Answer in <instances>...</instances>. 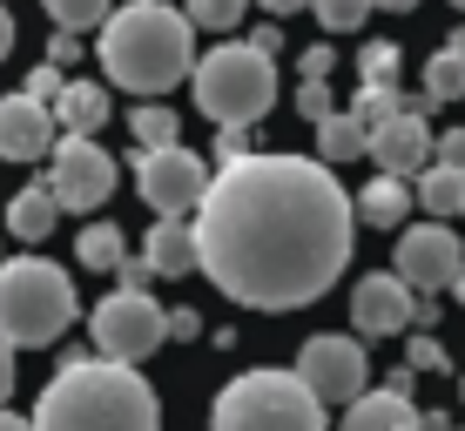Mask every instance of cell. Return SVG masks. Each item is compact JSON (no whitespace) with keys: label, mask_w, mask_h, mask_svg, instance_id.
I'll return each instance as SVG.
<instances>
[{"label":"cell","mask_w":465,"mask_h":431,"mask_svg":"<svg viewBox=\"0 0 465 431\" xmlns=\"http://www.w3.org/2000/svg\"><path fill=\"white\" fill-rule=\"evenodd\" d=\"M297 108H303V122H311V129H317L324 115H338V102H331L324 82H303V88H297Z\"/></svg>","instance_id":"f546056e"},{"label":"cell","mask_w":465,"mask_h":431,"mask_svg":"<svg viewBox=\"0 0 465 431\" xmlns=\"http://www.w3.org/2000/svg\"><path fill=\"white\" fill-rule=\"evenodd\" d=\"M358 202L317 155H243L196 202V269L243 310H303L344 277Z\"/></svg>","instance_id":"6da1fadb"},{"label":"cell","mask_w":465,"mask_h":431,"mask_svg":"<svg viewBox=\"0 0 465 431\" xmlns=\"http://www.w3.org/2000/svg\"><path fill=\"white\" fill-rule=\"evenodd\" d=\"M142 257L155 263V277H189V269H196V222L155 216V230H149V243H142Z\"/></svg>","instance_id":"2e32d148"},{"label":"cell","mask_w":465,"mask_h":431,"mask_svg":"<svg viewBox=\"0 0 465 431\" xmlns=\"http://www.w3.org/2000/svg\"><path fill=\"white\" fill-rule=\"evenodd\" d=\"M358 88H398V41H371L358 54Z\"/></svg>","instance_id":"484cf974"},{"label":"cell","mask_w":465,"mask_h":431,"mask_svg":"<svg viewBox=\"0 0 465 431\" xmlns=\"http://www.w3.org/2000/svg\"><path fill=\"white\" fill-rule=\"evenodd\" d=\"M358 155H371V135H364L344 108L317 122V162H358Z\"/></svg>","instance_id":"44dd1931"},{"label":"cell","mask_w":465,"mask_h":431,"mask_svg":"<svg viewBox=\"0 0 465 431\" xmlns=\"http://www.w3.org/2000/svg\"><path fill=\"white\" fill-rule=\"evenodd\" d=\"M128 122H135V142H142V149H169V142H175V129H183V122H175V108H135V115H128Z\"/></svg>","instance_id":"4316f807"},{"label":"cell","mask_w":465,"mask_h":431,"mask_svg":"<svg viewBox=\"0 0 465 431\" xmlns=\"http://www.w3.org/2000/svg\"><path fill=\"white\" fill-rule=\"evenodd\" d=\"M115 277H122V290H149V283H155V263H149V257H128Z\"/></svg>","instance_id":"e575fe53"},{"label":"cell","mask_w":465,"mask_h":431,"mask_svg":"<svg viewBox=\"0 0 465 431\" xmlns=\"http://www.w3.org/2000/svg\"><path fill=\"white\" fill-rule=\"evenodd\" d=\"M452 297H459V303H465V269H459V283H452Z\"/></svg>","instance_id":"ee69618b"},{"label":"cell","mask_w":465,"mask_h":431,"mask_svg":"<svg viewBox=\"0 0 465 431\" xmlns=\"http://www.w3.org/2000/svg\"><path fill=\"white\" fill-rule=\"evenodd\" d=\"M189 88H196V108L216 129H250V122H263L270 108H277V68H270V54L250 47V41L210 47V54L196 61V74H189Z\"/></svg>","instance_id":"5b68a950"},{"label":"cell","mask_w":465,"mask_h":431,"mask_svg":"<svg viewBox=\"0 0 465 431\" xmlns=\"http://www.w3.org/2000/svg\"><path fill=\"white\" fill-rule=\"evenodd\" d=\"M128 162H135V189H142V202H149L155 216H183V210H196V202L210 196V169H203V155L183 149V142H169V149H135Z\"/></svg>","instance_id":"ba28073f"},{"label":"cell","mask_w":465,"mask_h":431,"mask_svg":"<svg viewBox=\"0 0 465 431\" xmlns=\"http://www.w3.org/2000/svg\"><path fill=\"white\" fill-rule=\"evenodd\" d=\"M371 7H384V14H411L419 0H371Z\"/></svg>","instance_id":"7bdbcfd3"},{"label":"cell","mask_w":465,"mask_h":431,"mask_svg":"<svg viewBox=\"0 0 465 431\" xmlns=\"http://www.w3.org/2000/svg\"><path fill=\"white\" fill-rule=\"evenodd\" d=\"M243 155H250L243 149V129H223L216 135V162H243Z\"/></svg>","instance_id":"8d00e7d4"},{"label":"cell","mask_w":465,"mask_h":431,"mask_svg":"<svg viewBox=\"0 0 465 431\" xmlns=\"http://www.w3.org/2000/svg\"><path fill=\"white\" fill-rule=\"evenodd\" d=\"M391 269L411 283V290H425V297L452 290L459 269H465V243H459V230H452V222H411V230L398 236Z\"/></svg>","instance_id":"8fae6325"},{"label":"cell","mask_w":465,"mask_h":431,"mask_svg":"<svg viewBox=\"0 0 465 431\" xmlns=\"http://www.w3.org/2000/svg\"><path fill=\"white\" fill-rule=\"evenodd\" d=\"M419 210L425 216H465V169H445V162H431L425 175H419Z\"/></svg>","instance_id":"ffe728a7"},{"label":"cell","mask_w":465,"mask_h":431,"mask_svg":"<svg viewBox=\"0 0 465 431\" xmlns=\"http://www.w3.org/2000/svg\"><path fill=\"white\" fill-rule=\"evenodd\" d=\"M250 47H263V54H283V34H277V21H263V27H256V34H250Z\"/></svg>","instance_id":"f35d334b"},{"label":"cell","mask_w":465,"mask_h":431,"mask_svg":"<svg viewBox=\"0 0 465 431\" xmlns=\"http://www.w3.org/2000/svg\"><path fill=\"white\" fill-rule=\"evenodd\" d=\"M7 397H14V344L0 338V411H7Z\"/></svg>","instance_id":"74e56055"},{"label":"cell","mask_w":465,"mask_h":431,"mask_svg":"<svg viewBox=\"0 0 465 431\" xmlns=\"http://www.w3.org/2000/svg\"><path fill=\"white\" fill-rule=\"evenodd\" d=\"M61 88H68V82H61V68H54V61H41V68L27 74V94H35V102H47V108L61 102Z\"/></svg>","instance_id":"1f68e13d"},{"label":"cell","mask_w":465,"mask_h":431,"mask_svg":"<svg viewBox=\"0 0 465 431\" xmlns=\"http://www.w3.org/2000/svg\"><path fill=\"white\" fill-rule=\"evenodd\" d=\"M459 397H465V377H459Z\"/></svg>","instance_id":"bcb514c9"},{"label":"cell","mask_w":465,"mask_h":431,"mask_svg":"<svg viewBox=\"0 0 465 431\" xmlns=\"http://www.w3.org/2000/svg\"><path fill=\"white\" fill-rule=\"evenodd\" d=\"M189 27H203V34H230V27H243L250 0H183Z\"/></svg>","instance_id":"d4e9b609"},{"label":"cell","mask_w":465,"mask_h":431,"mask_svg":"<svg viewBox=\"0 0 465 431\" xmlns=\"http://www.w3.org/2000/svg\"><path fill=\"white\" fill-rule=\"evenodd\" d=\"M465 94V47L445 41L439 54L425 61V102H459Z\"/></svg>","instance_id":"603a6c76"},{"label":"cell","mask_w":465,"mask_h":431,"mask_svg":"<svg viewBox=\"0 0 465 431\" xmlns=\"http://www.w3.org/2000/svg\"><path fill=\"white\" fill-rule=\"evenodd\" d=\"M431 149H439V135H431L425 108H405V115H391L384 129H371L378 175H405V182H419V175L431 169Z\"/></svg>","instance_id":"4fadbf2b"},{"label":"cell","mask_w":465,"mask_h":431,"mask_svg":"<svg viewBox=\"0 0 465 431\" xmlns=\"http://www.w3.org/2000/svg\"><path fill=\"white\" fill-rule=\"evenodd\" d=\"M74 257H82V269H108V277H115L128 263V243H122L115 222H88V230L74 236Z\"/></svg>","instance_id":"7402d4cb"},{"label":"cell","mask_w":465,"mask_h":431,"mask_svg":"<svg viewBox=\"0 0 465 431\" xmlns=\"http://www.w3.org/2000/svg\"><path fill=\"white\" fill-rule=\"evenodd\" d=\"M297 68H303V82H331V68H338V47H324V41H317V47H303V54H297Z\"/></svg>","instance_id":"4dcf8cb0"},{"label":"cell","mask_w":465,"mask_h":431,"mask_svg":"<svg viewBox=\"0 0 465 431\" xmlns=\"http://www.w3.org/2000/svg\"><path fill=\"white\" fill-rule=\"evenodd\" d=\"M338 431H425V411L398 391H364L358 405H344Z\"/></svg>","instance_id":"9a60e30c"},{"label":"cell","mask_w":465,"mask_h":431,"mask_svg":"<svg viewBox=\"0 0 465 431\" xmlns=\"http://www.w3.org/2000/svg\"><path fill=\"white\" fill-rule=\"evenodd\" d=\"M54 216H61V202H54V189H47V182H27L21 196L7 202V230L21 236V243H41V236L54 230Z\"/></svg>","instance_id":"d6986e66"},{"label":"cell","mask_w":465,"mask_h":431,"mask_svg":"<svg viewBox=\"0 0 465 431\" xmlns=\"http://www.w3.org/2000/svg\"><path fill=\"white\" fill-rule=\"evenodd\" d=\"M452 7H459V14H465V0H452Z\"/></svg>","instance_id":"f6af8a7d"},{"label":"cell","mask_w":465,"mask_h":431,"mask_svg":"<svg viewBox=\"0 0 465 431\" xmlns=\"http://www.w3.org/2000/svg\"><path fill=\"white\" fill-rule=\"evenodd\" d=\"M88 330H94V358L142 364L155 344H169V310H155L149 290H115L88 310Z\"/></svg>","instance_id":"52a82bcc"},{"label":"cell","mask_w":465,"mask_h":431,"mask_svg":"<svg viewBox=\"0 0 465 431\" xmlns=\"http://www.w3.org/2000/svg\"><path fill=\"white\" fill-rule=\"evenodd\" d=\"M351 202H358V222H371V230H398V222L411 216V202H419V196H411L405 175H371V182H364Z\"/></svg>","instance_id":"e0dca14e"},{"label":"cell","mask_w":465,"mask_h":431,"mask_svg":"<svg viewBox=\"0 0 465 431\" xmlns=\"http://www.w3.org/2000/svg\"><path fill=\"white\" fill-rule=\"evenodd\" d=\"M54 108L35 102V94H7L0 102V162H41V155H54Z\"/></svg>","instance_id":"5bb4252c"},{"label":"cell","mask_w":465,"mask_h":431,"mask_svg":"<svg viewBox=\"0 0 465 431\" xmlns=\"http://www.w3.org/2000/svg\"><path fill=\"white\" fill-rule=\"evenodd\" d=\"M47 21L61 27V34H88V27H108L115 21V0H41Z\"/></svg>","instance_id":"cb8c5ba5"},{"label":"cell","mask_w":465,"mask_h":431,"mask_svg":"<svg viewBox=\"0 0 465 431\" xmlns=\"http://www.w3.org/2000/svg\"><path fill=\"white\" fill-rule=\"evenodd\" d=\"M35 431H163V405L135 364L68 358L35 397Z\"/></svg>","instance_id":"7a4b0ae2"},{"label":"cell","mask_w":465,"mask_h":431,"mask_svg":"<svg viewBox=\"0 0 465 431\" xmlns=\"http://www.w3.org/2000/svg\"><path fill=\"white\" fill-rule=\"evenodd\" d=\"M351 324H358V338H398L405 324H419V290L398 269H378L351 290Z\"/></svg>","instance_id":"7c38bea8"},{"label":"cell","mask_w":465,"mask_h":431,"mask_svg":"<svg viewBox=\"0 0 465 431\" xmlns=\"http://www.w3.org/2000/svg\"><path fill=\"white\" fill-rule=\"evenodd\" d=\"M431 162H445V169H465V129H445V135H439V149H431Z\"/></svg>","instance_id":"d6a6232c"},{"label":"cell","mask_w":465,"mask_h":431,"mask_svg":"<svg viewBox=\"0 0 465 431\" xmlns=\"http://www.w3.org/2000/svg\"><path fill=\"white\" fill-rule=\"evenodd\" d=\"M47 189L61 210H102L115 189V155L102 149V135H61L47 155Z\"/></svg>","instance_id":"9c48e42d"},{"label":"cell","mask_w":465,"mask_h":431,"mask_svg":"<svg viewBox=\"0 0 465 431\" xmlns=\"http://www.w3.org/2000/svg\"><path fill=\"white\" fill-rule=\"evenodd\" d=\"M82 317L74 277L47 257H14L0 263V338L14 350H47L54 338H68V324Z\"/></svg>","instance_id":"277c9868"},{"label":"cell","mask_w":465,"mask_h":431,"mask_svg":"<svg viewBox=\"0 0 465 431\" xmlns=\"http://www.w3.org/2000/svg\"><path fill=\"white\" fill-rule=\"evenodd\" d=\"M47 61H54V68L68 74L74 61H82V41H74V34H61V27H54V41H47Z\"/></svg>","instance_id":"836d02e7"},{"label":"cell","mask_w":465,"mask_h":431,"mask_svg":"<svg viewBox=\"0 0 465 431\" xmlns=\"http://www.w3.org/2000/svg\"><path fill=\"white\" fill-rule=\"evenodd\" d=\"M108 88L102 82H68L61 88V102H54V122H61V135H102L108 129Z\"/></svg>","instance_id":"ac0fdd59"},{"label":"cell","mask_w":465,"mask_h":431,"mask_svg":"<svg viewBox=\"0 0 465 431\" xmlns=\"http://www.w3.org/2000/svg\"><path fill=\"white\" fill-rule=\"evenodd\" d=\"M210 431H331L297 371H243L216 391Z\"/></svg>","instance_id":"8992f818"},{"label":"cell","mask_w":465,"mask_h":431,"mask_svg":"<svg viewBox=\"0 0 465 431\" xmlns=\"http://www.w3.org/2000/svg\"><path fill=\"white\" fill-rule=\"evenodd\" d=\"M291 371L311 385V397L317 405H358L364 397V377H371V364H364V344L358 338H311L297 350V364Z\"/></svg>","instance_id":"30bf717a"},{"label":"cell","mask_w":465,"mask_h":431,"mask_svg":"<svg viewBox=\"0 0 465 431\" xmlns=\"http://www.w3.org/2000/svg\"><path fill=\"white\" fill-rule=\"evenodd\" d=\"M102 68L108 82L155 102L175 82L196 74V27H189L183 7H163V0H122L115 21L102 27Z\"/></svg>","instance_id":"3957f363"},{"label":"cell","mask_w":465,"mask_h":431,"mask_svg":"<svg viewBox=\"0 0 465 431\" xmlns=\"http://www.w3.org/2000/svg\"><path fill=\"white\" fill-rule=\"evenodd\" d=\"M169 338H203V317L189 310V303H175V310H169Z\"/></svg>","instance_id":"d590c367"},{"label":"cell","mask_w":465,"mask_h":431,"mask_svg":"<svg viewBox=\"0 0 465 431\" xmlns=\"http://www.w3.org/2000/svg\"><path fill=\"white\" fill-rule=\"evenodd\" d=\"M405 364H411V371H445V344L431 338V330H419V338L405 344Z\"/></svg>","instance_id":"f1b7e54d"},{"label":"cell","mask_w":465,"mask_h":431,"mask_svg":"<svg viewBox=\"0 0 465 431\" xmlns=\"http://www.w3.org/2000/svg\"><path fill=\"white\" fill-rule=\"evenodd\" d=\"M7 47H14V14L0 7V61H7Z\"/></svg>","instance_id":"ab89813d"},{"label":"cell","mask_w":465,"mask_h":431,"mask_svg":"<svg viewBox=\"0 0 465 431\" xmlns=\"http://www.w3.org/2000/svg\"><path fill=\"white\" fill-rule=\"evenodd\" d=\"M297 7H311V0H263V14H297Z\"/></svg>","instance_id":"60d3db41"},{"label":"cell","mask_w":465,"mask_h":431,"mask_svg":"<svg viewBox=\"0 0 465 431\" xmlns=\"http://www.w3.org/2000/svg\"><path fill=\"white\" fill-rule=\"evenodd\" d=\"M311 7H317V27H331V34H351V27H364L371 0H311Z\"/></svg>","instance_id":"83f0119b"},{"label":"cell","mask_w":465,"mask_h":431,"mask_svg":"<svg viewBox=\"0 0 465 431\" xmlns=\"http://www.w3.org/2000/svg\"><path fill=\"white\" fill-rule=\"evenodd\" d=\"M0 431H35V418H14V411H0Z\"/></svg>","instance_id":"b9f144b4"}]
</instances>
